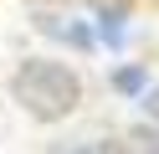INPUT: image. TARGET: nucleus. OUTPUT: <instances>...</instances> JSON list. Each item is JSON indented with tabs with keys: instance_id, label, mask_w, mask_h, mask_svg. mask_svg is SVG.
<instances>
[{
	"instance_id": "nucleus-1",
	"label": "nucleus",
	"mask_w": 159,
	"mask_h": 154,
	"mask_svg": "<svg viewBox=\"0 0 159 154\" xmlns=\"http://www.w3.org/2000/svg\"><path fill=\"white\" fill-rule=\"evenodd\" d=\"M11 98L36 123H62L82 103V77L57 57H26L16 67V77H11Z\"/></svg>"
},
{
	"instance_id": "nucleus-2",
	"label": "nucleus",
	"mask_w": 159,
	"mask_h": 154,
	"mask_svg": "<svg viewBox=\"0 0 159 154\" xmlns=\"http://www.w3.org/2000/svg\"><path fill=\"white\" fill-rule=\"evenodd\" d=\"M36 31L62 46H77V51H93L98 46V31L93 21H72V16H57V10H36Z\"/></svg>"
},
{
	"instance_id": "nucleus-3",
	"label": "nucleus",
	"mask_w": 159,
	"mask_h": 154,
	"mask_svg": "<svg viewBox=\"0 0 159 154\" xmlns=\"http://www.w3.org/2000/svg\"><path fill=\"white\" fill-rule=\"evenodd\" d=\"M93 31H98V46L123 51L128 46V10L123 5H98L93 10Z\"/></svg>"
},
{
	"instance_id": "nucleus-4",
	"label": "nucleus",
	"mask_w": 159,
	"mask_h": 154,
	"mask_svg": "<svg viewBox=\"0 0 159 154\" xmlns=\"http://www.w3.org/2000/svg\"><path fill=\"white\" fill-rule=\"evenodd\" d=\"M113 92H123V98H139V92L149 87V72L139 67V62H123V67H113Z\"/></svg>"
},
{
	"instance_id": "nucleus-5",
	"label": "nucleus",
	"mask_w": 159,
	"mask_h": 154,
	"mask_svg": "<svg viewBox=\"0 0 159 154\" xmlns=\"http://www.w3.org/2000/svg\"><path fill=\"white\" fill-rule=\"evenodd\" d=\"M139 98H144V113H149V118H159V92H154V87H144Z\"/></svg>"
},
{
	"instance_id": "nucleus-6",
	"label": "nucleus",
	"mask_w": 159,
	"mask_h": 154,
	"mask_svg": "<svg viewBox=\"0 0 159 154\" xmlns=\"http://www.w3.org/2000/svg\"><path fill=\"white\" fill-rule=\"evenodd\" d=\"M139 139H149V149H144V154H159V128H144Z\"/></svg>"
}]
</instances>
